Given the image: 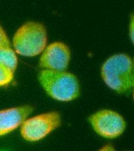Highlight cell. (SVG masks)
Instances as JSON below:
<instances>
[{
    "mask_svg": "<svg viewBox=\"0 0 134 151\" xmlns=\"http://www.w3.org/2000/svg\"><path fill=\"white\" fill-rule=\"evenodd\" d=\"M101 75L106 85L116 92L124 94L134 86V66L131 58L125 54L109 58L103 65Z\"/></svg>",
    "mask_w": 134,
    "mask_h": 151,
    "instance_id": "6da1fadb",
    "label": "cell"
},
{
    "mask_svg": "<svg viewBox=\"0 0 134 151\" xmlns=\"http://www.w3.org/2000/svg\"><path fill=\"white\" fill-rule=\"evenodd\" d=\"M38 80L46 93L58 101H71L79 95L78 80L72 73L45 69L39 73Z\"/></svg>",
    "mask_w": 134,
    "mask_h": 151,
    "instance_id": "7a4b0ae2",
    "label": "cell"
},
{
    "mask_svg": "<svg viewBox=\"0 0 134 151\" xmlns=\"http://www.w3.org/2000/svg\"><path fill=\"white\" fill-rule=\"evenodd\" d=\"M48 36L45 27L38 22H28L20 27L13 38L15 50L25 57H35L46 47Z\"/></svg>",
    "mask_w": 134,
    "mask_h": 151,
    "instance_id": "3957f363",
    "label": "cell"
},
{
    "mask_svg": "<svg viewBox=\"0 0 134 151\" xmlns=\"http://www.w3.org/2000/svg\"><path fill=\"white\" fill-rule=\"evenodd\" d=\"M61 124L60 114L56 112L43 113L25 120L20 132L24 139L37 141L48 135Z\"/></svg>",
    "mask_w": 134,
    "mask_h": 151,
    "instance_id": "277c9868",
    "label": "cell"
},
{
    "mask_svg": "<svg viewBox=\"0 0 134 151\" xmlns=\"http://www.w3.org/2000/svg\"><path fill=\"white\" fill-rule=\"evenodd\" d=\"M89 122L99 135L115 138L124 132L126 123L119 114L110 110L100 111L89 117Z\"/></svg>",
    "mask_w": 134,
    "mask_h": 151,
    "instance_id": "5b68a950",
    "label": "cell"
},
{
    "mask_svg": "<svg viewBox=\"0 0 134 151\" xmlns=\"http://www.w3.org/2000/svg\"><path fill=\"white\" fill-rule=\"evenodd\" d=\"M71 57L68 47L61 42H55L46 47L39 59V66L46 69L64 71Z\"/></svg>",
    "mask_w": 134,
    "mask_h": 151,
    "instance_id": "8992f818",
    "label": "cell"
},
{
    "mask_svg": "<svg viewBox=\"0 0 134 151\" xmlns=\"http://www.w3.org/2000/svg\"><path fill=\"white\" fill-rule=\"evenodd\" d=\"M33 108L23 106L0 111V136L15 130L32 113Z\"/></svg>",
    "mask_w": 134,
    "mask_h": 151,
    "instance_id": "52a82bcc",
    "label": "cell"
},
{
    "mask_svg": "<svg viewBox=\"0 0 134 151\" xmlns=\"http://www.w3.org/2000/svg\"><path fill=\"white\" fill-rule=\"evenodd\" d=\"M0 65L15 72L18 66V58L11 47L0 49Z\"/></svg>",
    "mask_w": 134,
    "mask_h": 151,
    "instance_id": "ba28073f",
    "label": "cell"
},
{
    "mask_svg": "<svg viewBox=\"0 0 134 151\" xmlns=\"http://www.w3.org/2000/svg\"><path fill=\"white\" fill-rule=\"evenodd\" d=\"M13 72L0 65V87L8 85L13 80Z\"/></svg>",
    "mask_w": 134,
    "mask_h": 151,
    "instance_id": "9c48e42d",
    "label": "cell"
},
{
    "mask_svg": "<svg viewBox=\"0 0 134 151\" xmlns=\"http://www.w3.org/2000/svg\"><path fill=\"white\" fill-rule=\"evenodd\" d=\"M11 47V42L6 32L0 24V49Z\"/></svg>",
    "mask_w": 134,
    "mask_h": 151,
    "instance_id": "30bf717a",
    "label": "cell"
},
{
    "mask_svg": "<svg viewBox=\"0 0 134 151\" xmlns=\"http://www.w3.org/2000/svg\"><path fill=\"white\" fill-rule=\"evenodd\" d=\"M130 36L132 42H134V18L131 19L130 26Z\"/></svg>",
    "mask_w": 134,
    "mask_h": 151,
    "instance_id": "8fae6325",
    "label": "cell"
},
{
    "mask_svg": "<svg viewBox=\"0 0 134 151\" xmlns=\"http://www.w3.org/2000/svg\"><path fill=\"white\" fill-rule=\"evenodd\" d=\"M104 150V151H105V150H106V151H109V150H113V148L111 146V145H106V146H105L102 150Z\"/></svg>",
    "mask_w": 134,
    "mask_h": 151,
    "instance_id": "7c38bea8",
    "label": "cell"
}]
</instances>
